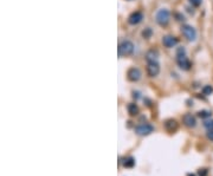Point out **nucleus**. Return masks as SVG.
I'll list each match as a JSON object with an SVG mask.
<instances>
[{"label": "nucleus", "mask_w": 213, "mask_h": 176, "mask_svg": "<svg viewBox=\"0 0 213 176\" xmlns=\"http://www.w3.org/2000/svg\"><path fill=\"white\" fill-rule=\"evenodd\" d=\"M169 11L167 8H161L158 11L156 16H155V20L159 24L160 26H166L169 23Z\"/></svg>", "instance_id": "1"}, {"label": "nucleus", "mask_w": 213, "mask_h": 176, "mask_svg": "<svg viewBox=\"0 0 213 176\" xmlns=\"http://www.w3.org/2000/svg\"><path fill=\"white\" fill-rule=\"evenodd\" d=\"M134 52V44L130 40H123L118 45V54L120 56H130Z\"/></svg>", "instance_id": "2"}, {"label": "nucleus", "mask_w": 213, "mask_h": 176, "mask_svg": "<svg viewBox=\"0 0 213 176\" xmlns=\"http://www.w3.org/2000/svg\"><path fill=\"white\" fill-rule=\"evenodd\" d=\"M181 32H182V34L185 36V38L188 42H194L197 39V31L191 25H184L181 27Z\"/></svg>", "instance_id": "3"}, {"label": "nucleus", "mask_w": 213, "mask_h": 176, "mask_svg": "<svg viewBox=\"0 0 213 176\" xmlns=\"http://www.w3.org/2000/svg\"><path fill=\"white\" fill-rule=\"evenodd\" d=\"M153 131H154V127L148 123L140 124L138 127H135V133H138V136H147V135H150Z\"/></svg>", "instance_id": "4"}, {"label": "nucleus", "mask_w": 213, "mask_h": 176, "mask_svg": "<svg viewBox=\"0 0 213 176\" xmlns=\"http://www.w3.org/2000/svg\"><path fill=\"white\" fill-rule=\"evenodd\" d=\"M147 72L150 77H155L159 75L160 72V65L158 63V60L154 62H148V66H147Z\"/></svg>", "instance_id": "5"}, {"label": "nucleus", "mask_w": 213, "mask_h": 176, "mask_svg": "<svg viewBox=\"0 0 213 176\" xmlns=\"http://www.w3.org/2000/svg\"><path fill=\"white\" fill-rule=\"evenodd\" d=\"M127 77L130 82H138L141 78V71L138 68H132V69L128 70Z\"/></svg>", "instance_id": "6"}, {"label": "nucleus", "mask_w": 213, "mask_h": 176, "mask_svg": "<svg viewBox=\"0 0 213 176\" xmlns=\"http://www.w3.org/2000/svg\"><path fill=\"white\" fill-rule=\"evenodd\" d=\"M143 20V14L141 12H134L128 18V23L130 25H138Z\"/></svg>", "instance_id": "7"}, {"label": "nucleus", "mask_w": 213, "mask_h": 176, "mask_svg": "<svg viewBox=\"0 0 213 176\" xmlns=\"http://www.w3.org/2000/svg\"><path fill=\"white\" fill-rule=\"evenodd\" d=\"M182 122H184V124L186 125L187 128H194V127L197 125V119H195V117H194L192 113H186V115H184Z\"/></svg>", "instance_id": "8"}, {"label": "nucleus", "mask_w": 213, "mask_h": 176, "mask_svg": "<svg viewBox=\"0 0 213 176\" xmlns=\"http://www.w3.org/2000/svg\"><path fill=\"white\" fill-rule=\"evenodd\" d=\"M162 44L166 48H172L178 44V39L175 37H173V36H165V37L162 38Z\"/></svg>", "instance_id": "9"}, {"label": "nucleus", "mask_w": 213, "mask_h": 176, "mask_svg": "<svg viewBox=\"0 0 213 176\" xmlns=\"http://www.w3.org/2000/svg\"><path fill=\"white\" fill-rule=\"evenodd\" d=\"M176 62H178V65H179V68L181 70H185V71H188V70L191 69V62L187 59V57H179V58H176Z\"/></svg>", "instance_id": "10"}, {"label": "nucleus", "mask_w": 213, "mask_h": 176, "mask_svg": "<svg viewBox=\"0 0 213 176\" xmlns=\"http://www.w3.org/2000/svg\"><path fill=\"white\" fill-rule=\"evenodd\" d=\"M179 128V124L176 122L175 119H167L165 122V129L168 131V133H175L176 130Z\"/></svg>", "instance_id": "11"}, {"label": "nucleus", "mask_w": 213, "mask_h": 176, "mask_svg": "<svg viewBox=\"0 0 213 176\" xmlns=\"http://www.w3.org/2000/svg\"><path fill=\"white\" fill-rule=\"evenodd\" d=\"M158 57H159V52L155 51V50H150V51H148V52H147V56H146L147 62H154V60H158Z\"/></svg>", "instance_id": "12"}, {"label": "nucleus", "mask_w": 213, "mask_h": 176, "mask_svg": "<svg viewBox=\"0 0 213 176\" xmlns=\"http://www.w3.org/2000/svg\"><path fill=\"white\" fill-rule=\"evenodd\" d=\"M128 112H129V115L130 116H136L138 113V108L136 104H134V103H130L129 105H128Z\"/></svg>", "instance_id": "13"}, {"label": "nucleus", "mask_w": 213, "mask_h": 176, "mask_svg": "<svg viewBox=\"0 0 213 176\" xmlns=\"http://www.w3.org/2000/svg\"><path fill=\"white\" fill-rule=\"evenodd\" d=\"M134 165H135L134 157H130V156H129V157L123 160V167H124V168H133Z\"/></svg>", "instance_id": "14"}, {"label": "nucleus", "mask_w": 213, "mask_h": 176, "mask_svg": "<svg viewBox=\"0 0 213 176\" xmlns=\"http://www.w3.org/2000/svg\"><path fill=\"white\" fill-rule=\"evenodd\" d=\"M211 115H212V112L208 111V110H200L198 112V116L200 118H208L211 117Z\"/></svg>", "instance_id": "15"}, {"label": "nucleus", "mask_w": 213, "mask_h": 176, "mask_svg": "<svg viewBox=\"0 0 213 176\" xmlns=\"http://www.w3.org/2000/svg\"><path fill=\"white\" fill-rule=\"evenodd\" d=\"M212 92H213V88L211 85L204 86V89H202V93H204L205 96H208V95H211Z\"/></svg>", "instance_id": "16"}, {"label": "nucleus", "mask_w": 213, "mask_h": 176, "mask_svg": "<svg viewBox=\"0 0 213 176\" xmlns=\"http://www.w3.org/2000/svg\"><path fill=\"white\" fill-rule=\"evenodd\" d=\"M186 56V50L180 46V48H178L176 50V58H179V57H185Z\"/></svg>", "instance_id": "17"}, {"label": "nucleus", "mask_w": 213, "mask_h": 176, "mask_svg": "<svg viewBox=\"0 0 213 176\" xmlns=\"http://www.w3.org/2000/svg\"><path fill=\"white\" fill-rule=\"evenodd\" d=\"M204 127L207 129V130H213V119H208L204 122Z\"/></svg>", "instance_id": "18"}, {"label": "nucleus", "mask_w": 213, "mask_h": 176, "mask_svg": "<svg viewBox=\"0 0 213 176\" xmlns=\"http://www.w3.org/2000/svg\"><path fill=\"white\" fill-rule=\"evenodd\" d=\"M202 3V0H190V4L192 6H194V7H198V6H200Z\"/></svg>", "instance_id": "19"}, {"label": "nucleus", "mask_w": 213, "mask_h": 176, "mask_svg": "<svg viewBox=\"0 0 213 176\" xmlns=\"http://www.w3.org/2000/svg\"><path fill=\"white\" fill-rule=\"evenodd\" d=\"M142 36H143L144 38H149L150 36H152V30H150L149 27L148 28H146L143 32H142Z\"/></svg>", "instance_id": "20"}, {"label": "nucleus", "mask_w": 213, "mask_h": 176, "mask_svg": "<svg viewBox=\"0 0 213 176\" xmlns=\"http://www.w3.org/2000/svg\"><path fill=\"white\" fill-rule=\"evenodd\" d=\"M207 169H205V168H204V169H199V171H198V175L199 176H207Z\"/></svg>", "instance_id": "21"}, {"label": "nucleus", "mask_w": 213, "mask_h": 176, "mask_svg": "<svg viewBox=\"0 0 213 176\" xmlns=\"http://www.w3.org/2000/svg\"><path fill=\"white\" fill-rule=\"evenodd\" d=\"M206 136H207V138L213 142V130H207V133H206Z\"/></svg>", "instance_id": "22"}, {"label": "nucleus", "mask_w": 213, "mask_h": 176, "mask_svg": "<svg viewBox=\"0 0 213 176\" xmlns=\"http://www.w3.org/2000/svg\"><path fill=\"white\" fill-rule=\"evenodd\" d=\"M187 176H195V175H193V174H188Z\"/></svg>", "instance_id": "23"}]
</instances>
